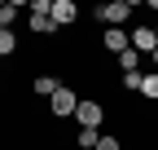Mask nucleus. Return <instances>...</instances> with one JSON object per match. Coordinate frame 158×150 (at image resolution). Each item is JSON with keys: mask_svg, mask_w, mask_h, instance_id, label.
<instances>
[{"mask_svg": "<svg viewBox=\"0 0 158 150\" xmlns=\"http://www.w3.org/2000/svg\"><path fill=\"white\" fill-rule=\"evenodd\" d=\"M48 9H53V0H31V5H27V27H31L35 35H57V31H62V27L48 18Z\"/></svg>", "mask_w": 158, "mask_h": 150, "instance_id": "nucleus-1", "label": "nucleus"}, {"mask_svg": "<svg viewBox=\"0 0 158 150\" xmlns=\"http://www.w3.org/2000/svg\"><path fill=\"white\" fill-rule=\"evenodd\" d=\"M75 106H79V93L70 88V84H62L48 97V110H53V119H75Z\"/></svg>", "mask_w": 158, "mask_h": 150, "instance_id": "nucleus-2", "label": "nucleus"}, {"mask_svg": "<svg viewBox=\"0 0 158 150\" xmlns=\"http://www.w3.org/2000/svg\"><path fill=\"white\" fill-rule=\"evenodd\" d=\"M101 119H106V106L97 102V97H79V106H75V124L79 128H101Z\"/></svg>", "mask_w": 158, "mask_h": 150, "instance_id": "nucleus-3", "label": "nucleus"}, {"mask_svg": "<svg viewBox=\"0 0 158 150\" xmlns=\"http://www.w3.org/2000/svg\"><path fill=\"white\" fill-rule=\"evenodd\" d=\"M136 9V0H114V5H97V18H101L106 27H123Z\"/></svg>", "mask_w": 158, "mask_h": 150, "instance_id": "nucleus-4", "label": "nucleus"}, {"mask_svg": "<svg viewBox=\"0 0 158 150\" xmlns=\"http://www.w3.org/2000/svg\"><path fill=\"white\" fill-rule=\"evenodd\" d=\"M48 18H53L57 27H75V22H79V5H75V0H53Z\"/></svg>", "mask_w": 158, "mask_h": 150, "instance_id": "nucleus-5", "label": "nucleus"}, {"mask_svg": "<svg viewBox=\"0 0 158 150\" xmlns=\"http://www.w3.org/2000/svg\"><path fill=\"white\" fill-rule=\"evenodd\" d=\"M101 49H110L114 58H118V53H127V49H132V35H127L123 27H106V35H101Z\"/></svg>", "mask_w": 158, "mask_h": 150, "instance_id": "nucleus-6", "label": "nucleus"}, {"mask_svg": "<svg viewBox=\"0 0 158 150\" xmlns=\"http://www.w3.org/2000/svg\"><path fill=\"white\" fill-rule=\"evenodd\" d=\"M127 35H132V49L141 53V58H149V53L158 49V35H154V27H132Z\"/></svg>", "mask_w": 158, "mask_h": 150, "instance_id": "nucleus-7", "label": "nucleus"}, {"mask_svg": "<svg viewBox=\"0 0 158 150\" xmlns=\"http://www.w3.org/2000/svg\"><path fill=\"white\" fill-rule=\"evenodd\" d=\"M18 13H22V5H18V0H5V5H0V31H13Z\"/></svg>", "mask_w": 158, "mask_h": 150, "instance_id": "nucleus-8", "label": "nucleus"}, {"mask_svg": "<svg viewBox=\"0 0 158 150\" xmlns=\"http://www.w3.org/2000/svg\"><path fill=\"white\" fill-rule=\"evenodd\" d=\"M31 88H35V97H53V93L62 88V80H57V75H40V80H35Z\"/></svg>", "mask_w": 158, "mask_h": 150, "instance_id": "nucleus-9", "label": "nucleus"}, {"mask_svg": "<svg viewBox=\"0 0 158 150\" xmlns=\"http://www.w3.org/2000/svg\"><path fill=\"white\" fill-rule=\"evenodd\" d=\"M141 53H136V49H127V53H118V71H123V75H136V71H141Z\"/></svg>", "mask_w": 158, "mask_h": 150, "instance_id": "nucleus-10", "label": "nucleus"}, {"mask_svg": "<svg viewBox=\"0 0 158 150\" xmlns=\"http://www.w3.org/2000/svg\"><path fill=\"white\" fill-rule=\"evenodd\" d=\"M97 141H101V128H79V133H75V146L79 150H97Z\"/></svg>", "mask_w": 158, "mask_h": 150, "instance_id": "nucleus-11", "label": "nucleus"}, {"mask_svg": "<svg viewBox=\"0 0 158 150\" xmlns=\"http://www.w3.org/2000/svg\"><path fill=\"white\" fill-rule=\"evenodd\" d=\"M141 97L158 102V71H145V75H141Z\"/></svg>", "mask_w": 158, "mask_h": 150, "instance_id": "nucleus-12", "label": "nucleus"}, {"mask_svg": "<svg viewBox=\"0 0 158 150\" xmlns=\"http://www.w3.org/2000/svg\"><path fill=\"white\" fill-rule=\"evenodd\" d=\"M13 49H18V35L13 31H0V58H9Z\"/></svg>", "mask_w": 158, "mask_h": 150, "instance_id": "nucleus-13", "label": "nucleus"}, {"mask_svg": "<svg viewBox=\"0 0 158 150\" xmlns=\"http://www.w3.org/2000/svg\"><path fill=\"white\" fill-rule=\"evenodd\" d=\"M141 75H145V71H136V75H118V84L132 88V93H141Z\"/></svg>", "mask_w": 158, "mask_h": 150, "instance_id": "nucleus-14", "label": "nucleus"}, {"mask_svg": "<svg viewBox=\"0 0 158 150\" xmlns=\"http://www.w3.org/2000/svg\"><path fill=\"white\" fill-rule=\"evenodd\" d=\"M97 150H123V141H118V137H110V133H101V141H97Z\"/></svg>", "mask_w": 158, "mask_h": 150, "instance_id": "nucleus-15", "label": "nucleus"}, {"mask_svg": "<svg viewBox=\"0 0 158 150\" xmlns=\"http://www.w3.org/2000/svg\"><path fill=\"white\" fill-rule=\"evenodd\" d=\"M154 35H158V22H154Z\"/></svg>", "mask_w": 158, "mask_h": 150, "instance_id": "nucleus-16", "label": "nucleus"}]
</instances>
